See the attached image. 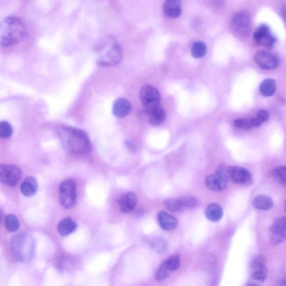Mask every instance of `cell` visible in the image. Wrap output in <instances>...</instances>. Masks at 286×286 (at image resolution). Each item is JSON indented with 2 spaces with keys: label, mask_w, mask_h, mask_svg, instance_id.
Listing matches in <instances>:
<instances>
[{
  "label": "cell",
  "mask_w": 286,
  "mask_h": 286,
  "mask_svg": "<svg viewBox=\"0 0 286 286\" xmlns=\"http://www.w3.org/2000/svg\"><path fill=\"white\" fill-rule=\"evenodd\" d=\"M60 200L63 207L71 208L77 201V185L74 180H66L60 187Z\"/></svg>",
  "instance_id": "obj_6"
},
{
  "label": "cell",
  "mask_w": 286,
  "mask_h": 286,
  "mask_svg": "<svg viewBox=\"0 0 286 286\" xmlns=\"http://www.w3.org/2000/svg\"><path fill=\"white\" fill-rule=\"evenodd\" d=\"M2 219H3V214L2 212L0 211V224H1V223Z\"/></svg>",
  "instance_id": "obj_36"
},
{
  "label": "cell",
  "mask_w": 286,
  "mask_h": 286,
  "mask_svg": "<svg viewBox=\"0 0 286 286\" xmlns=\"http://www.w3.org/2000/svg\"><path fill=\"white\" fill-rule=\"evenodd\" d=\"M165 15L170 18L179 17L182 13L181 1L178 0H168L163 4Z\"/></svg>",
  "instance_id": "obj_19"
},
{
  "label": "cell",
  "mask_w": 286,
  "mask_h": 286,
  "mask_svg": "<svg viewBox=\"0 0 286 286\" xmlns=\"http://www.w3.org/2000/svg\"><path fill=\"white\" fill-rule=\"evenodd\" d=\"M272 178L280 185H286V168L285 166L276 167L272 172Z\"/></svg>",
  "instance_id": "obj_27"
},
{
  "label": "cell",
  "mask_w": 286,
  "mask_h": 286,
  "mask_svg": "<svg viewBox=\"0 0 286 286\" xmlns=\"http://www.w3.org/2000/svg\"><path fill=\"white\" fill-rule=\"evenodd\" d=\"M58 133L67 151L76 154L88 153L92 150V143L85 131L73 127L61 126Z\"/></svg>",
  "instance_id": "obj_1"
},
{
  "label": "cell",
  "mask_w": 286,
  "mask_h": 286,
  "mask_svg": "<svg viewBox=\"0 0 286 286\" xmlns=\"http://www.w3.org/2000/svg\"><path fill=\"white\" fill-rule=\"evenodd\" d=\"M228 178L234 183L240 185H250L253 179L250 172L244 168L239 166L228 167Z\"/></svg>",
  "instance_id": "obj_13"
},
{
  "label": "cell",
  "mask_w": 286,
  "mask_h": 286,
  "mask_svg": "<svg viewBox=\"0 0 286 286\" xmlns=\"http://www.w3.org/2000/svg\"><path fill=\"white\" fill-rule=\"evenodd\" d=\"M13 129L11 125L6 121L0 122V138L5 139L10 138L12 135Z\"/></svg>",
  "instance_id": "obj_32"
},
{
  "label": "cell",
  "mask_w": 286,
  "mask_h": 286,
  "mask_svg": "<svg viewBox=\"0 0 286 286\" xmlns=\"http://www.w3.org/2000/svg\"><path fill=\"white\" fill-rule=\"evenodd\" d=\"M21 176L19 168L13 165H0V181L4 185L13 187L19 183Z\"/></svg>",
  "instance_id": "obj_10"
},
{
  "label": "cell",
  "mask_w": 286,
  "mask_h": 286,
  "mask_svg": "<svg viewBox=\"0 0 286 286\" xmlns=\"http://www.w3.org/2000/svg\"><path fill=\"white\" fill-rule=\"evenodd\" d=\"M231 25L236 33L241 36L247 35L251 28L250 14L246 10L235 13L231 18Z\"/></svg>",
  "instance_id": "obj_7"
},
{
  "label": "cell",
  "mask_w": 286,
  "mask_h": 286,
  "mask_svg": "<svg viewBox=\"0 0 286 286\" xmlns=\"http://www.w3.org/2000/svg\"><path fill=\"white\" fill-rule=\"evenodd\" d=\"M253 205L257 209L268 210L274 206V202L270 197L266 195H258L254 198Z\"/></svg>",
  "instance_id": "obj_23"
},
{
  "label": "cell",
  "mask_w": 286,
  "mask_h": 286,
  "mask_svg": "<svg viewBox=\"0 0 286 286\" xmlns=\"http://www.w3.org/2000/svg\"><path fill=\"white\" fill-rule=\"evenodd\" d=\"M266 262V258L265 256L258 255L254 257L251 262V269L252 272H264L267 273Z\"/></svg>",
  "instance_id": "obj_25"
},
{
  "label": "cell",
  "mask_w": 286,
  "mask_h": 286,
  "mask_svg": "<svg viewBox=\"0 0 286 286\" xmlns=\"http://www.w3.org/2000/svg\"><path fill=\"white\" fill-rule=\"evenodd\" d=\"M76 229V222L70 217L63 219L58 225V232L63 236L69 235L74 233Z\"/></svg>",
  "instance_id": "obj_22"
},
{
  "label": "cell",
  "mask_w": 286,
  "mask_h": 286,
  "mask_svg": "<svg viewBox=\"0 0 286 286\" xmlns=\"http://www.w3.org/2000/svg\"><path fill=\"white\" fill-rule=\"evenodd\" d=\"M152 248L153 250L159 254H162L166 251L167 244L161 239L154 240L152 243Z\"/></svg>",
  "instance_id": "obj_33"
},
{
  "label": "cell",
  "mask_w": 286,
  "mask_h": 286,
  "mask_svg": "<svg viewBox=\"0 0 286 286\" xmlns=\"http://www.w3.org/2000/svg\"><path fill=\"white\" fill-rule=\"evenodd\" d=\"M140 98L145 109L160 106V92L153 86L146 84L143 86L140 92Z\"/></svg>",
  "instance_id": "obj_9"
},
{
  "label": "cell",
  "mask_w": 286,
  "mask_h": 286,
  "mask_svg": "<svg viewBox=\"0 0 286 286\" xmlns=\"http://www.w3.org/2000/svg\"><path fill=\"white\" fill-rule=\"evenodd\" d=\"M144 112L150 123L154 126L161 125L166 119L165 109L160 106L149 109L144 108Z\"/></svg>",
  "instance_id": "obj_15"
},
{
  "label": "cell",
  "mask_w": 286,
  "mask_h": 286,
  "mask_svg": "<svg viewBox=\"0 0 286 286\" xmlns=\"http://www.w3.org/2000/svg\"><path fill=\"white\" fill-rule=\"evenodd\" d=\"M267 273L264 272H252V278L253 280L264 282L266 280Z\"/></svg>",
  "instance_id": "obj_34"
},
{
  "label": "cell",
  "mask_w": 286,
  "mask_h": 286,
  "mask_svg": "<svg viewBox=\"0 0 286 286\" xmlns=\"http://www.w3.org/2000/svg\"><path fill=\"white\" fill-rule=\"evenodd\" d=\"M94 50L99 65L115 66L121 60L122 51L120 45L111 36H105L98 40Z\"/></svg>",
  "instance_id": "obj_3"
},
{
  "label": "cell",
  "mask_w": 286,
  "mask_h": 286,
  "mask_svg": "<svg viewBox=\"0 0 286 286\" xmlns=\"http://www.w3.org/2000/svg\"><path fill=\"white\" fill-rule=\"evenodd\" d=\"M247 286H259L257 285H256V284H250V285H248Z\"/></svg>",
  "instance_id": "obj_37"
},
{
  "label": "cell",
  "mask_w": 286,
  "mask_h": 286,
  "mask_svg": "<svg viewBox=\"0 0 286 286\" xmlns=\"http://www.w3.org/2000/svg\"><path fill=\"white\" fill-rule=\"evenodd\" d=\"M167 209L171 212H179L186 208H192L198 205V199L192 196H184L178 198H168L164 201Z\"/></svg>",
  "instance_id": "obj_8"
},
{
  "label": "cell",
  "mask_w": 286,
  "mask_h": 286,
  "mask_svg": "<svg viewBox=\"0 0 286 286\" xmlns=\"http://www.w3.org/2000/svg\"><path fill=\"white\" fill-rule=\"evenodd\" d=\"M286 217L277 219L272 225L270 230V241L277 246L285 241L286 237Z\"/></svg>",
  "instance_id": "obj_14"
},
{
  "label": "cell",
  "mask_w": 286,
  "mask_h": 286,
  "mask_svg": "<svg viewBox=\"0 0 286 286\" xmlns=\"http://www.w3.org/2000/svg\"><path fill=\"white\" fill-rule=\"evenodd\" d=\"M207 51L206 45L198 41L192 44L191 52L194 58H201L206 55Z\"/></svg>",
  "instance_id": "obj_26"
},
{
  "label": "cell",
  "mask_w": 286,
  "mask_h": 286,
  "mask_svg": "<svg viewBox=\"0 0 286 286\" xmlns=\"http://www.w3.org/2000/svg\"><path fill=\"white\" fill-rule=\"evenodd\" d=\"M228 167L222 164L218 168L215 174L206 177L205 185L212 191H223L228 186Z\"/></svg>",
  "instance_id": "obj_5"
},
{
  "label": "cell",
  "mask_w": 286,
  "mask_h": 286,
  "mask_svg": "<svg viewBox=\"0 0 286 286\" xmlns=\"http://www.w3.org/2000/svg\"><path fill=\"white\" fill-rule=\"evenodd\" d=\"M4 225L8 231L13 233L19 230L20 222L16 216L10 214L5 217Z\"/></svg>",
  "instance_id": "obj_29"
},
{
  "label": "cell",
  "mask_w": 286,
  "mask_h": 286,
  "mask_svg": "<svg viewBox=\"0 0 286 286\" xmlns=\"http://www.w3.org/2000/svg\"><path fill=\"white\" fill-rule=\"evenodd\" d=\"M131 103L128 99L120 98L116 99L112 107L113 115L117 118H123L128 116L131 111Z\"/></svg>",
  "instance_id": "obj_16"
},
{
  "label": "cell",
  "mask_w": 286,
  "mask_h": 286,
  "mask_svg": "<svg viewBox=\"0 0 286 286\" xmlns=\"http://www.w3.org/2000/svg\"><path fill=\"white\" fill-rule=\"evenodd\" d=\"M276 90V84L274 80L266 79L260 85L261 94L265 97L273 96Z\"/></svg>",
  "instance_id": "obj_24"
},
{
  "label": "cell",
  "mask_w": 286,
  "mask_h": 286,
  "mask_svg": "<svg viewBox=\"0 0 286 286\" xmlns=\"http://www.w3.org/2000/svg\"><path fill=\"white\" fill-rule=\"evenodd\" d=\"M158 221L161 228L167 231L174 230L178 226V221L176 218L165 211L158 213Z\"/></svg>",
  "instance_id": "obj_17"
},
{
  "label": "cell",
  "mask_w": 286,
  "mask_h": 286,
  "mask_svg": "<svg viewBox=\"0 0 286 286\" xmlns=\"http://www.w3.org/2000/svg\"><path fill=\"white\" fill-rule=\"evenodd\" d=\"M21 191L26 197L34 196L38 189L37 181L33 177L26 178L21 185Z\"/></svg>",
  "instance_id": "obj_20"
},
{
  "label": "cell",
  "mask_w": 286,
  "mask_h": 286,
  "mask_svg": "<svg viewBox=\"0 0 286 286\" xmlns=\"http://www.w3.org/2000/svg\"><path fill=\"white\" fill-rule=\"evenodd\" d=\"M137 198L133 192H128L124 194L120 198L119 205L120 209L122 212L129 213L133 210L137 205Z\"/></svg>",
  "instance_id": "obj_18"
},
{
  "label": "cell",
  "mask_w": 286,
  "mask_h": 286,
  "mask_svg": "<svg viewBox=\"0 0 286 286\" xmlns=\"http://www.w3.org/2000/svg\"><path fill=\"white\" fill-rule=\"evenodd\" d=\"M235 128L243 130H247L253 128L251 118H240L234 121Z\"/></svg>",
  "instance_id": "obj_30"
},
{
  "label": "cell",
  "mask_w": 286,
  "mask_h": 286,
  "mask_svg": "<svg viewBox=\"0 0 286 286\" xmlns=\"http://www.w3.org/2000/svg\"><path fill=\"white\" fill-rule=\"evenodd\" d=\"M253 38L258 44L268 48H273L277 42L276 36L266 25L258 27L254 32Z\"/></svg>",
  "instance_id": "obj_12"
},
{
  "label": "cell",
  "mask_w": 286,
  "mask_h": 286,
  "mask_svg": "<svg viewBox=\"0 0 286 286\" xmlns=\"http://www.w3.org/2000/svg\"><path fill=\"white\" fill-rule=\"evenodd\" d=\"M257 65L263 70L276 69L280 64L279 57L274 53L267 51L258 52L254 57Z\"/></svg>",
  "instance_id": "obj_11"
},
{
  "label": "cell",
  "mask_w": 286,
  "mask_h": 286,
  "mask_svg": "<svg viewBox=\"0 0 286 286\" xmlns=\"http://www.w3.org/2000/svg\"><path fill=\"white\" fill-rule=\"evenodd\" d=\"M163 263L172 273L179 269L181 263L180 258L178 255H174Z\"/></svg>",
  "instance_id": "obj_31"
},
{
  "label": "cell",
  "mask_w": 286,
  "mask_h": 286,
  "mask_svg": "<svg viewBox=\"0 0 286 286\" xmlns=\"http://www.w3.org/2000/svg\"><path fill=\"white\" fill-rule=\"evenodd\" d=\"M270 113L266 110L259 111L256 116L251 117L253 128H258L262 124L269 120Z\"/></svg>",
  "instance_id": "obj_28"
},
{
  "label": "cell",
  "mask_w": 286,
  "mask_h": 286,
  "mask_svg": "<svg viewBox=\"0 0 286 286\" xmlns=\"http://www.w3.org/2000/svg\"><path fill=\"white\" fill-rule=\"evenodd\" d=\"M277 286H286L285 275L283 278L281 277V278L278 280V282H277Z\"/></svg>",
  "instance_id": "obj_35"
},
{
  "label": "cell",
  "mask_w": 286,
  "mask_h": 286,
  "mask_svg": "<svg viewBox=\"0 0 286 286\" xmlns=\"http://www.w3.org/2000/svg\"><path fill=\"white\" fill-rule=\"evenodd\" d=\"M205 213L207 219L212 222L219 221L223 215L221 206L216 203L209 204L206 207Z\"/></svg>",
  "instance_id": "obj_21"
},
{
  "label": "cell",
  "mask_w": 286,
  "mask_h": 286,
  "mask_svg": "<svg viewBox=\"0 0 286 286\" xmlns=\"http://www.w3.org/2000/svg\"><path fill=\"white\" fill-rule=\"evenodd\" d=\"M9 244L12 255L17 261L28 263L33 260L35 244L32 236L29 234L20 233L13 235Z\"/></svg>",
  "instance_id": "obj_4"
},
{
  "label": "cell",
  "mask_w": 286,
  "mask_h": 286,
  "mask_svg": "<svg viewBox=\"0 0 286 286\" xmlns=\"http://www.w3.org/2000/svg\"><path fill=\"white\" fill-rule=\"evenodd\" d=\"M28 36V30L20 18L7 17L0 22V46H13L25 40Z\"/></svg>",
  "instance_id": "obj_2"
}]
</instances>
